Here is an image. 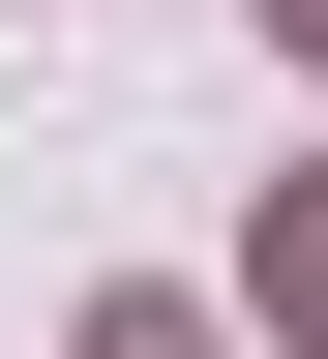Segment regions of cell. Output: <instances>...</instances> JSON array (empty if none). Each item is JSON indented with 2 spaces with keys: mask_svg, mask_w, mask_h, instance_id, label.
Returning <instances> with one entry per match:
<instances>
[{
  "mask_svg": "<svg viewBox=\"0 0 328 359\" xmlns=\"http://www.w3.org/2000/svg\"><path fill=\"white\" fill-rule=\"evenodd\" d=\"M269 330L328 359V180H299V210H269Z\"/></svg>",
  "mask_w": 328,
  "mask_h": 359,
  "instance_id": "cell-1",
  "label": "cell"
},
{
  "mask_svg": "<svg viewBox=\"0 0 328 359\" xmlns=\"http://www.w3.org/2000/svg\"><path fill=\"white\" fill-rule=\"evenodd\" d=\"M90 359H209V330H179V299H120V330H90Z\"/></svg>",
  "mask_w": 328,
  "mask_h": 359,
  "instance_id": "cell-2",
  "label": "cell"
},
{
  "mask_svg": "<svg viewBox=\"0 0 328 359\" xmlns=\"http://www.w3.org/2000/svg\"><path fill=\"white\" fill-rule=\"evenodd\" d=\"M299 30H328V0H299Z\"/></svg>",
  "mask_w": 328,
  "mask_h": 359,
  "instance_id": "cell-3",
  "label": "cell"
}]
</instances>
